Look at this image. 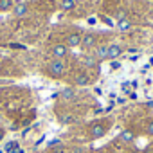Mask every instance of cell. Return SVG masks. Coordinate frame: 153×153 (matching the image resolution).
I'll list each match as a JSON object with an SVG mask.
<instances>
[{"instance_id":"1","label":"cell","mask_w":153,"mask_h":153,"mask_svg":"<svg viewBox=\"0 0 153 153\" xmlns=\"http://www.w3.org/2000/svg\"><path fill=\"white\" fill-rule=\"evenodd\" d=\"M47 70H49V74L52 76V78H58V76H61V74L65 72V63H63L61 59H52V61L49 63Z\"/></svg>"},{"instance_id":"2","label":"cell","mask_w":153,"mask_h":153,"mask_svg":"<svg viewBox=\"0 0 153 153\" xmlns=\"http://www.w3.org/2000/svg\"><path fill=\"white\" fill-rule=\"evenodd\" d=\"M51 54H52L54 59H61V58H65V56L68 54V47H67L65 43H56V45L51 49Z\"/></svg>"},{"instance_id":"3","label":"cell","mask_w":153,"mask_h":153,"mask_svg":"<svg viewBox=\"0 0 153 153\" xmlns=\"http://www.w3.org/2000/svg\"><path fill=\"white\" fill-rule=\"evenodd\" d=\"M81 45L85 49H92V47H97V36L94 33H87L83 38H81Z\"/></svg>"},{"instance_id":"4","label":"cell","mask_w":153,"mask_h":153,"mask_svg":"<svg viewBox=\"0 0 153 153\" xmlns=\"http://www.w3.org/2000/svg\"><path fill=\"white\" fill-rule=\"evenodd\" d=\"M105 133H106V126L105 124H101V123L92 124V128H90V139H101Z\"/></svg>"},{"instance_id":"5","label":"cell","mask_w":153,"mask_h":153,"mask_svg":"<svg viewBox=\"0 0 153 153\" xmlns=\"http://www.w3.org/2000/svg\"><path fill=\"white\" fill-rule=\"evenodd\" d=\"M13 15H15L16 18H24V16H27V15H29V7H27V4H24V2L15 4V6H13Z\"/></svg>"},{"instance_id":"6","label":"cell","mask_w":153,"mask_h":153,"mask_svg":"<svg viewBox=\"0 0 153 153\" xmlns=\"http://www.w3.org/2000/svg\"><path fill=\"white\" fill-rule=\"evenodd\" d=\"M59 97H61L65 103L74 101V99H76V88H74V87H65V88L59 92Z\"/></svg>"},{"instance_id":"7","label":"cell","mask_w":153,"mask_h":153,"mask_svg":"<svg viewBox=\"0 0 153 153\" xmlns=\"http://www.w3.org/2000/svg\"><path fill=\"white\" fill-rule=\"evenodd\" d=\"M81 38H83L81 34L72 33V34H68V36H67L65 45H67V47H72V49H74V47H79V45H81Z\"/></svg>"},{"instance_id":"8","label":"cell","mask_w":153,"mask_h":153,"mask_svg":"<svg viewBox=\"0 0 153 153\" xmlns=\"http://www.w3.org/2000/svg\"><path fill=\"white\" fill-rule=\"evenodd\" d=\"M123 54V47L119 45V43H112V45H108V58L114 61L115 58H119Z\"/></svg>"},{"instance_id":"9","label":"cell","mask_w":153,"mask_h":153,"mask_svg":"<svg viewBox=\"0 0 153 153\" xmlns=\"http://www.w3.org/2000/svg\"><path fill=\"white\" fill-rule=\"evenodd\" d=\"M81 61H83V65H85L87 68H94V67H97V61H99V59H97L96 56H92V54H85Z\"/></svg>"},{"instance_id":"10","label":"cell","mask_w":153,"mask_h":153,"mask_svg":"<svg viewBox=\"0 0 153 153\" xmlns=\"http://www.w3.org/2000/svg\"><path fill=\"white\" fill-rule=\"evenodd\" d=\"M96 58L97 59H106L108 58V47L106 45H97L96 47Z\"/></svg>"},{"instance_id":"11","label":"cell","mask_w":153,"mask_h":153,"mask_svg":"<svg viewBox=\"0 0 153 153\" xmlns=\"http://www.w3.org/2000/svg\"><path fill=\"white\" fill-rule=\"evenodd\" d=\"M119 139H121L123 142H133V140H135V133H133L131 130H123L121 135H119Z\"/></svg>"},{"instance_id":"12","label":"cell","mask_w":153,"mask_h":153,"mask_svg":"<svg viewBox=\"0 0 153 153\" xmlns=\"http://www.w3.org/2000/svg\"><path fill=\"white\" fill-rule=\"evenodd\" d=\"M74 83H76V87H87L88 85V76L87 74H78L76 76V79H74Z\"/></svg>"},{"instance_id":"13","label":"cell","mask_w":153,"mask_h":153,"mask_svg":"<svg viewBox=\"0 0 153 153\" xmlns=\"http://www.w3.org/2000/svg\"><path fill=\"white\" fill-rule=\"evenodd\" d=\"M59 6H61L63 11H72V9L76 7V0H61Z\"/></svg>"},{"instance_id":"14","label":"cell","mask_w":153,"mask_h":153,"mask_svg":"<svg viewBox=\"0 0 153 153\" xmlns=\"http://www.w3.org/2000/svg\"><path fill=\"white\" fill-rule=\"evenodd\" d=\"M117 29H119V31H123V33H126V31H130V29H131V22H130L128 18H124V20L117 22Z\"/></svg>"},{"instance_id":"15","label":"cell","mask_w":153,"mask_h":153,"mask_svg":"<svg viewBox=\"0 0 153 153\" xmlns=\"http://www.w3.org/2000/svg\"><path fill=\"white\" fill-rule=\"evenodd\" d=\"M13 7V0H0V11H7Z\"/></svg>"},{"instance_id":"16","label":"cell","mask_w":153,"mask_h":153,"mask_svg":"<svg viewBox=\"0 0 153 153\" xmlns=\"http://www.w3.org/2000/svg\"><path fill=\"white\" fill-rule=\"evenodd\" d=\"M18 148V144L16 142H7V146H6V149L9 151V153H15V149Z\"/></svg>"},{"instance_id":"17","label":"cell","mask_w":153,"mask_h":153,"mask_svg":"<svg viewBox=\"0 0 153 153\" xmlns=\"http://www.w3.org/2000/svg\"><path fill=\"white\" fill-rule=\"evenodd\" d=\"M115 18H117V22L124 20V18H126V11H123V9H121V11H117V13H115Z\"/></svg>"},{"instance_id":"18","label":"cell","mask_w":153,"mask_h":153,"mask_svg":"<svg viewBox=\"0 0 153 153\" xmlns=\"http://www.w3.org/2000/svg\"><path fill=\"white\" fill-rule=\"evenodd\" d=\"M58 119H59L63 124H68V123H72V121H74V117H67V115H59Z\"/></svg>"},{"instance_id":"19","label":"cell","mask_w":153,"mask_h":153,"mask_svg":"<svg viewBox=\"0 0 153 153\" xmlns=\"http://www.w3.org/2000/svg\"><path fill=\"white\" fill-rule=\"evenodd\" d=\"M110 68H112V70H119V68H121V63H119V61H115V59H114V61H112V63H110Z\"/></svg>"},{"instance_id":"20","label":"cell","mask_w":153,"mask_h":153,"mask_svg":"<svg viewBox=\"0 0 153 153\" xmlns=\"http://www.w3.org/2000/svg\"><path fill=\"white\" fill-rule=\"evenodd\" d=\"M121 87H123V92H124V94H128V92H130V88H131V87H130V83H128V81H126V83H123V85H121Z\"/></svg>"},{"instance_id":"21","label":"cell","mask_w":153,"mask_h":153,"mask_svg":"<svg viewBox=\"0 0 153 153\" xmlns=\"http://www.w3.org/2000/svg\"><path fill=\"white\" fill-rule=\"evenodd\" d=\"M146 131H148L149 135H153V121H149V123H148V126H146Z\"/></svg>"},{"instance_id":"22","label":"cell","mask_w":153,"mask_h":153,"mask_svg":"<svg viewBox=\"0 0 153 153\" xmlns=\"http://www.w3.org/2000/svg\"><path fill=\"white\" fill-rule=\"evenodd\" d=\"M103 22H105V24H108V25H114V24H112V20H110V18H105V16H103Z\"/></svg>"},{"instance_id":"23","label":"cell","mask_w":153,"mask_h":153,"mask_svg":"<svg viewBox=\"0 0 153 153\" xmlns=\"http://www.w3.org/2000/svg\"><path fill=\"white\" fill-rule=\"evenodd\" d=\"M2 137H4V131H0V139H2Z\"/></svg>"},{"instance_id":"24","label":"cell","mask_w":153,"mask_h":153,"mask_svg":"<svg viewBox=\"0 0 153 153\" xmlns=\"http://www.w3.org/2000/svg\"><path fill=\"white\" fill-rule=\"evenodd\" d=\"M29 2H38V0H29Z\"/></svg>"}]
</instances>
